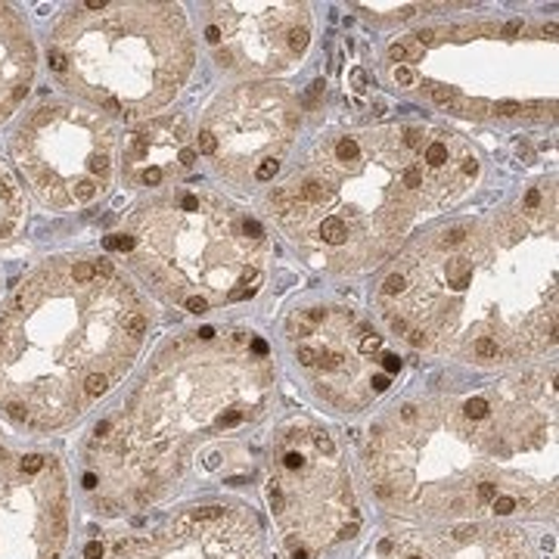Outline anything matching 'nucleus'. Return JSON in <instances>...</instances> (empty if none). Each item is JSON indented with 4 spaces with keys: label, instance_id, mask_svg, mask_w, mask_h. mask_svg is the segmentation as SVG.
Wrapping results in <instances>:
<instances>
[{
    "label": "nucleus",
    "instance_id": "1",
    "mask_svg": "<svg viewBox=\"0 0 559 559\" xmlns=\"http://www.w3.org/2000/svg\"><path fill=\"white\" fill-rule=\"evenodd\" d=\"M557 190L404 242L377 293V318L411 348L500 367L557 345Z\"/></svg>",
    "mask_w": 559,
    "mask_h": 559
},
{
    "label": "nucleus",
    "instance_id": "2",
    "mask_svg": "<svg viewBox=\"0 0 559 559\" xmlns=\"http://www.w3.org/2000/svg\"><path fill=\"white\" fill-rule=\"evenodd\" d=\"M479 178L466 140L439 124L333 131L264 193V212L311 264L364 274L399 255L423 218L454 209Z\"/></svg>",
    "mask_w": 559,
    "mask_h": 559
},
{
    "label": "nucleus",
    "instance_id": "3",
    "mask_svg": "<svg viewBox=\"0 0 559 559\" xmlns=\"http://www.w3.org/2000/svg\"><path fill=\"white\" fill-rule=\"evenodd\" d=\"M150 311L109 255H60L22 280L0 314V414L62 429L119 385Z\"/></svg>",
    "mask_w": 559,
    "mask_h": 559
},
{
    "label": "nucleus",
    "instance_id": "4",
    "mask_svg": "<svg viewBox=\"0 0 559 559\" xmlns=\"http://www.w3.org/2000/svg\"><path fill=\"white\" fill-rule=\"evenodd\" d=\"M277 370L255 333H193L159 352L138 392L91 441L87 488L146 507L190 469L202 441L259 423Z\"/></svg>",
    "mask_w": 559,
    "mask_h": 559
},
{
    "label": "nucleus",
    "instance_id": "5",
    "mask_svg": "<svg viewBox=\"0 0 559 559\" xmlns=\"http://www.w3.org/2000/svg\"><path fill=\"white\" fill-rule=\"evenodd\" d=\"M106 249H121L162 301L190 314L252 299L271 255L267 234L240 205L190 187L143 202Z\"/></svg>",
    "mask_w": 559,
    "mask_h": 559
},
{
    "label": "nucleus",
    "instance_id": "6",
    "mask_svg": "<svg viewBox=\"0 0 559 559\" xmlns=\"http://www.w3.org/2000/svg\"><path fill=\"white\" fill-rule=\"evenodd\" d=\"M193 60L183 10L159 0L72 3L47 47L50 72L69 94L128 121L153 119L175 100Z\"/></svg>",
    "mask_w": 559,
    "mask_h": 559
},
{
    "label": "nucleus",
    "instance_id": "7",
    "mask_svg": "<svg viewBox=\"0 0 559 559\" xmlns=\"http://www.w3.org/2000/svg\"><path fill=\"white\" fill-rule=\"evenodd\" d=\"M364 469L385 503L432 520L547 510L481 448L457 399L407 401L395 407L373 429Z\"/></svg>",
    "mask_w": 559,
    "mask_h": 559
},
{
    "label": "nucleus",
    "instance_id": "8",
    "mask_svg": "<svg viewBox=\"0 0 559 559\" xmlns=\"http://www.w3.org/2000/svg\"><path fill=\"white\" fill-rule=\"evenodd\" d=\"M267 500L293 559H311L330 540H342L348 525H358L348 522V516L355 520V498L340 448L314 423H289L280 429Z\"/></svg>",
    "mask_w": 559,
    "mask_h": 559
},
{
    "label": "nucleus",
    "instance_id": "9",
    "mask_svg": "<svg viewBox=\"0 0 559 559\" xmlns=\"http://www.w3.org/2000/svg\"><path fill=\"white\" fill-rule=\"evenodd\" d=\"M13 159L47 209L91 205L116 175V131L100 112L75 103H47L20 121Z\"/></svg>",
    "mask_w": 559,
    "mask_h": 559
},
{
    "label": "nucleus",
    "instance_id": "10",
    "mask_svg": "<svg viewBox=\"0 0 559 559\" xmlns=\"http://www.w3.org/2000/svg\"><path fill=\"white\" fill-rule=\"evenodd\" d=\"M286 342L314 392L340 411H364L401 370L385 336L352 308H296L286 320Z\"/></svg>",
    "mask_w": 559,
    "mask_h": 559
},
{
    "label": "nucleus",
    "instance_id": "11",
    "mask_svg": "<svg viewBox=\"0 0 559 559\" xmlns=\"http://www.w3.org/2000/svg\"><path fill=\"white\" fill-rule=\"evenodd\" d=\"M299 124V100L289 87L240 84L205 112L197 153L212 162L227 183L249 190L277 175Z\"/></svg>",
    "mask_w": 559,
    "mask_h": 559
},
{
    "label": "nucleus",
    "instance_id": "12",
    "mask_svg": "<svg viewBox=\"0 0 559 559\" xmlns=\"http://www.w3.org/2000/svg\"><path fill=\"white\" fill-rule=\"evenodd\" d=\"M202 38L224 72L271 79L296 69L311 44L308 3H212Z\"/></svg>",
    "mask_w": 559,
    "mask_h": 559
},
{
    "label": "nucleus",
    "instance_id": "13",
    "mask_svg": "<svg viewBox=\"0 0 559 559\" xmlns=\"http://www.w3.org/2000/svg\"><path fill=\"white\" fill-rule=\"evenodd\" d=\"M69 488L60 460L16 454L0 441V559H60Z\"/></svg>",
    "mask_w": 559,
    "mask_h": 559
},
{
    "label": "nucleus",
    "instance_id": "14",
    "mask_svg": "<svg viewBox=\"0 0 559 559\" xmlns=\"http://www.w3.org/2000/svg\"><path fill=\"white\" fill-rule=\"evenodd\" d=\"M84 559H267L252 513L240 507H197L153 535H116L87 544Z\"/></svg>",
    "mask_w": 559,
    "mask_h": 559
},
{
    "label": "nucleus",
    "instance_id": "15",
    "mask_svg": "<svg viewBox=\"0 0 559 559\" xmlns=\"http://www.w3.org/2000/svg\"><path fill=\"white\" fill-rule=\"evenodd\" d=\"M197 134L183 116H153L121 146V180L131 190H175L197 171Z\"/></svg>",
    "mask_w": 559,
    "mask_h": 559
},
{
    "label": "nucleus",
    "instance_id": "16",
    "mask_svg": "<svg viewBox=\"0 0 559 559\" xmlns=\"http://www.w3.org/2000/svg\"><path fill=\"white\" fill-rule=\"evenodd\" d=\"M38 53L20 13L0 3V124L10 119L32 91Z\"/></svg>",
    "mask_w": 559,
    "mask_h": 559
},
{
    "label": "nucleus",
    "instance_id": "17",
    "mask_svg": "<svg viewBox=\"0 0 559 559\" xmlns=\"http://www.w3.org/2000/svg\"><path fill=\"white\" fill-rule=\"evenodd\" d=\"M25 221V197L20 180L0 162V242L10 240Z\"/></svg>",
    "mask_w": 559,
    "mask_h": 559
}]
</instances>
